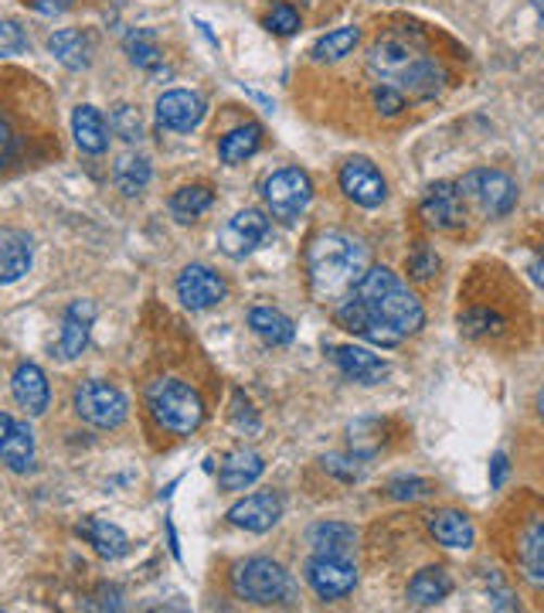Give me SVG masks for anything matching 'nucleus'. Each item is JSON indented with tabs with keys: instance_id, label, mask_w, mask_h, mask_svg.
<instances>
[{
	"instance_id": "ea45409f",
	"label": "nucleus",
	"mask_w": 544,
	"mask_h": 613,
	"mask_svg": "<svg viewBox=\"0 0 544 613\" xmlns=\"http://www.w3.org/2000/svg\"><path fill=\"white\" fill-rule=\"evenodd\" d=\"M375 107H378L384 116H398V113L405 110V92H398V89H392V86H381V89L375 92Z\"/></svg>"
},
{
	"instance_id": "412c9836",
	"label": "nucleus",
	"mask_w": 544,
	"mask_h": 613,
	"mask_svg": "<svg viewBox=\"0 0 544 613\" xmlns=\"http://www.w3.org/2000/svg\"><path fill=\"white\" fill-rule=\"evenodd\" d=\"M337 365L341 372L354 381H365V386H378L381 378H388V362L378 358L368 348H357V345H344L337 348Z\"/></svg>"
},
{
	"instance_id": "f3484780",
	"label": "nucleus",
	"mask_w": 544,
	"mask_h": 613,
	"mask_svg": "<svg viewBox=\"0 0 544 613\" xmlns=\"http://www.w3.org/2000/svg\"><path fill=\"white\" fill-rule=\"evenodd\" d=\"M92 321H96V306H92V300H75V303L68 306V311H65V321H62L59 358L72 362V358H79V354L86 351Z\"/></svg>"
},
{
	"instance_id": "a878e982",
	"label": "nucleus",
	"mask_w": 544,
	"mask_h": 613,
	"mask_svg": "<svg viewBox=\"0 0 544 613\" xmlns=\"http://www.w3.org/2000/svg\"><path fill=\"white\" fill-rule=\"evenodd\" d=\"M72 137L83 153H102L110 147V126L96 107H79L72 113Z\"/></svg>"
},
{
	"instance_id": "c85d7f7f",
	"label": "nucleus",
	"mask_w": 544,
	"mask_h": 613,
	"mask_svg": "<svg viewBox=\"0 0 544 613\" xmlns=\"http://www.w3.org/2000/svg\"><path fill=\"white\" fill-rule=\"evenodd\" d=\"M258 147H263V126H258V123H245V126H236V130L222 137L218 158L225 164H245Z\"/></svg>"
},
{
	"instance_id": "20e7f679",
	"label": "nucleus",
	"mask_w": 544,
	"mask_h": 613,
	"mask_svg": "<svg viewBox=\"0 0 544 613\" xmlns=\"http://www.w3.org/2000/svg\"><path fill=\"white\" fill-rule=\"evenodd\" d=\"M150 413L164 429L177 433V437H191V433L204 423V402L201 396L188 386V381L180 378H161L153 381L150 392Z\"/></svg>"
},
{
	"instance_id": "9d476101",
	"label": "nucleus",
	"mask_w": 544,
	"mask_h": 613,
	"mask_svg": "<svg viewBox=\"0 0 544 613\" xmlns=\"http://www.w3.org/2000/svg\"><path fill=\"white\" fill-rule=\"evenodd\" d=\"M341 191L360 204V209H378V204L388 198V185L381 171L368 161V158H351L341 167Z\"/></svg>"
},
{
	"instance_id": "e433bc0d",
	"label": "nucleus",
	"mask_w": 544,
	"mask_h": 613,
	"mask_svg": "<svg viewBox=\"0 0 544 613\" xmlns=\"http://www.w3.org/2000/svg\"><path fill=\"white\" fill-rule=\"evenodd\" d=\"M388 495L395 501H419L432 495V484L422 477H395V480H388Z\"/></svg>"
},
{
	"instance_id": "2eb2a0df",
	"label": "nucleus",
	"mask_w": 544,
	"mask_h": 613,
	"mask_svg": "<svg viewBox=\"0 0 544 613\" xmlns=\"http://www.w3.org/2000/svg\"><path fill=\"white\" fill-rule=\"evenodd\" d=\"M282 518V498L273 491H258L242 498L239 504H231L228 522L245 531H269Z\"/></svg>"
},
{
	"instance_id": "37998d69",
	"label": "nucleus",
	"mask_w": 544,
	"mask_h": 613,
	"mask_svg": "<svg viewBox=\"0 0 544 613\" xmlns=\"http://www.w3.org/2000/svg\"><path fill=\"white\" fill-rule=\"evenodd\" d=\"M14 158V130H11V123L0 116V171H4Z\"/></svg>"
},
{
	"instance_id": "aec40b11",
	"label": "nucleus",
	"mask_w": 544,
	"mask_h": 613,
	"mask_svg": "<svg viewBox=\"0 0 544 613\" xmlns=\"http://www.w3.org/2000/svg\"><path fill=\"white\" fill-rule=\"evenodd\" d=\"M266 464L263 456L255 450H231L225 460H222V471H218V484L225 491H245L252 484L263 477Z\"/></svg>"
},
{
	"instance_id": "6ab92c4d",
	"label": "nucleus",
	"mask_w": 544,
	"mask_h": 613,
	"mask_svg": "<svg viewBox=\"0 0 544 613\" xmlns=\"http://www.w3.org/2000/svg\"><path fill=\"white\" fill-rule=\"evenodd\" d=\"M11 392L17 399V405L24 409L28 416H41L48 409V378L38 365L24 362L17 365L14 378H11Z\"/></svg>"
},
{
	"instance_id": "a19ab883",
	"label": "nucleus",
	"mask_w": 544,
	"mask_h": 613,
	"mask_svg": "<svg viewBox=\"0 0 544 613\" xmlns=\"http://www.w3.org/2000/svg\"><path fill=\"white\" fill-rule=\"evenodd\" d=\"M459 324H463L466 335H490V330H501V317H490V314H483V311L466 314Z\"/></svg>"
},
{
	"instance_id": "4c0bfd02",
	"label": "nucleus",
	"mask_w": 544,
	"mask_h": 613,
	"mask_svg": "<svg viewBox=\"0 0 544 613\" xmlns=\"http://www.w3.org/2000/svg\"><path fill=\"white\" fill-rule=\"evenodd\" d=\"M28 51V35H24L21 24L14 21H0V59H11Z\"/></svg>"
},
{
	"instance_id": "c9c22d12",
	"label": "nucleus",
	"mask_w": 544,
	"mask_h": 613,
	"mask_svg": "<svg viewBox=\"0 0 544 613\" xmlns=\"http://www.w3.org/2000/svg\"><path fill=\"white\" fill-rule=\"evenodd\" d=\"M266 28L273 35H282V38H290L300 32V14L293 4H287V0H279V4H273V11L266 14Z\"/></svg>"
},
{
	"instance_id": "72a5a7b5",
	"label": "nucleus",
	"mask_w": 544,
	"mask_h": 613,
	"mask_svg": "<svg viewBox=\"0 0 544 613\" xmlns=\"http://www.w3.org/2000/svg\"><path fill=\"white\" fill-rule=\"evenodd\" d=\"M126 51H129V62L147 68V72H157L161 62H164L161 48H157V41H153L150 32H134V35H129L126 38Z\"/></svg>"
},
{
	"instance_id": "4468645a",
	"label": "nucleus",
	"mask_w": 544,
	"mask_h": 613,
	"mask_svg": "<svg viewBox=\"0 0 544 613\" xmlns=\"http://www.w3.org/2000/svg\"><path fill=\"white\" fill-rule=\"evenodd\" d=\"M422 218L426 225L439 228V233H453L463 225V191L459 185L439 182L422 198Z\"/></svg>"
},
{
	"instance_id": "a18cd8bd",
	"label": "nucleus",
	"mask_w": 544,
	"mask_h": 613,
	"mask_svg": "<svg viewBox=\"0 0 544 613\" xmlns=\"http://www.w3.org/2000/svg\"><path fill=\"white\" fill-rule=\"evenodd\" d=\"M504 477H507V456L497 453V456H494V464H490V488H501Z\"/></svg>"
},
{
	"instance_id": "7c9ffc66",
	"label": "nucleus",
	"mask_w": 544,
	"mask_h": 613,
	"mask_svg": "<svg viewBox=\"0 0 544 613\" xmlns=\"http://www.w3.org/2000/svg\"><path fill=\"white\" fill-rule=\"evenodd\" d=\"M113 182H116V188L126 198L140 195L147 188V182H150V161L140 158V153H123V158L116 161V167H113Z\"/></svg>"
},
{
	"instance_id": "c03bdc74",
	"label": "nucleus",
	"mask_w": 544,
	"mask_h": 613,
	"mask_svg": "<svg viewBox=\"0 0 544 613\" xmlns=\"http://www.w3.org/2000/svg\"><path fill=\"white\" fill-rule=\"evenodd\" d=\"M24 4H28L31 11H38V14H45V17H55V14H65L75 0H24Z\"/></svg>"
},
{
	"instance_id": "a211bd4d",
	"label": "nucleus",
	"mask_w": 544,
	"mask_h": 613,
	"mask_svg": "<svg viewBox=\"0 0 544 613\" xmlns=\"http://www.w3.org/2000/svg\"><path fill=\"white\" fill-rule=\"evenodd\" d=\"M31 236L17 233V228H0V284H17L31 270Z\"/></svg>"
},
{
	"instance_id": "49530a36",
	"label": "nucleus",
	"mask_w": 544,
	"mask_h": 613,
	"mask_svg": "<svg viewBox=\"0 0 544 613\" xmlns=\"http://www.w3.org/2000/svg\"><path fill=\"white\" fill-rule=\"evenodd\" d=\"M534 279L544 287V249H541V255H537V263H534Z\"/></svg>"
},
{
	"instance_id": "ddd939ff",
	"label": "nucleus",
	"mask_w": 544,
	"mask_h": 613,
	"mask_svg": "<svg viewBox=\"0 0 544 613\" xmlns=\"http://www.w3.org/2000/svg\"><path fill=\"white\" fill-rule=\"evenodd\" d=\"M204 120V99L188 89H170L157 99V123L174 134H191Z\"/></svg>"
},
{
	"instance_id": "2f4dec72",
	"label": "nucleus",
	"mask_w": 544,
	"mask_h": 613,
	"mask_svg": "<svg viewBox=\"0 0 544 613\" xmlns=\"http://www.w3.org/2000/svg\"><path fill=\"white\" fill-rule=\"evenodd\" d=\"M212 201H215L212 188H204V185H188V188L174 191V198H170V215H174L177 222H194L201 212H208V209H212Z\"/></svg>"
},
{
	"instance_id": "f8f14e48",
	"label": "nucleus",
	"mask_w": 544,
	"mask_h": 613,
	"mask_svg": "<svg viewBox=\"0 0 544 613\" xmlns=\"http://www.w3.org/2000/svg\"><path fill=\"white\" fill-rule=\"evenodd\" d=\"M225 293H228L225 279L208 266H188L177 276V297L188 311H208V306L225 300Z\"/></svg>"
},
{
	"instance_id": "0eeeda50",
	"label": "nucleus",
	"mask_w": 544,
	"mask_h": 613,
	"mask_svg": "<svg viewBox=\"0 0 544 613\" xmlns=\"http://www.w3.org/2000/svg\"><path fill=\"white\" fill-rule=\"evenodd\" d=\"M75 413H79L89 426L116 429L129 416V402L116 386H110V381L92 378V381H83V386L75 389Z\"/></svg>"
},
{
	"instance_id": "f03ea898",
	"label": "nucleus",
	"mask_w": 544,
	"mask_h": 613,
	"mask_svg": "<svg viewBox=\"0 0 544 613\" xmlns=\"http://www.w3.org/2000/svg\"><path fill=\"white\" fill-rule=\"evenodd\" d=\"M368 68L381 79V86H392L398 92L429 99L443 89L446 68L439 65L426 45L408 32H388L368 51Z\"/></svg>"
},
{
	"instance_id": "58836bf2",
	"label": "nucleus",
	"mask_w": 544,
	"mask_h": 613,
	"mask_svg": "<svg viewBox=\"0 0 544 613\" xmlns=\"http://www.w3.org/2000/svg\"><path fill=\"white\" fill-rule=\"evenodd\" d=\"M408 270H412V276H416V279H432L435 270H439V255L432 249H426V246H416V249H412V255H408Z\"/></svg>"
},
{
	"instance_id": "6e6552de",
	"label": "nucleus",
	"mask_w": 544,
	"mask_h": 613,
	"mask_svg": "<svg viewBox=\"0 0 544 613\" xmlns=\"http://www.w3.org/2000/svg\"><path fill=\"white\" fill-rule=\"evenodd\" d=\"M459 191L463 198H473L490 218H504L517 201V185L504 171H470L459 182Z\"/></svg>"
},
{
	"instance_id": "bb28decb",
	"label": "nucleus",
	"mask_w": 544,
	"mask_h": 613,
	"mask_svg": "<svg viewBox=\"0 0 544 613\" xmlns=\"http://www.w3.org/2000/svg\"><path fill=\"white\" fill-rule=\"evenodd\" d=\"M450 593H453V579L443 566H426L408 583V600L416 606H435V603H443Z\"/></svg>"
},
{
	"instance_id": "f704fd0d",
	"label": "nucleus",
	"mask_w": 544,
	"mask_h": 613,
	"mask_svg": "<svg viewBox=\"0 0 544 613\" xmlns=\"http://www.w3.org/2000/svg\"><path fill=\"white\" fill-rule=\"evenodd\" d=\"M110 126L116 130V137H123L126 143H137L143 137V120H140V113L134 107H129V102H119V107H113Z\"/></svg>"
},
{
	"instance_id": "dca6fc26",
	"label": "nucleus",
	"mask_w": 544,
	"mask_h": 613,
	"mask_svg": "<svg viewBox=\"0 0 544 613\" xmlns=\"http://www.w3.org/2000/svg\"><path fill=\"white\" fill-rule=\"evenodd\" d=\"M0 460L17 474L31 471L35 464V433L28 423H17L8 413H0Z\"/></svg>"
},
{
	"instance_id": "9b49d317",
	"label": "nucleus",
	"mask_w": 544,
	"mask_h": 613,
	"mask_svg": "<svg viewBox=\"0 0 544 613\" xmlns=\"http://www.w3.org/2000/svg\"><path fill=\"white\" fill-rule=\"evenodd\" d=\"M266 236H269V218L255 209H245L236 218H228V225L218 236V246H222L225 255H231V260H242V255H249L252 249L263 246Z\"/></svg>"
},
{
	"instance_id": "c756f323",
	"label": "nucleus",
	"mask_w": 544,
	"mask_h": 613,
	"mask_svg": "<svg viewBox=\"0 0 544 613\" xmlns=\"http://www.w3.org/2000/svg\"><path fill=\"white\" fill-rule=\"evenodd\" d=\"M521 570L534 586H544V522H531L521 535Z\"/></svg>"
},
{
	"instance_id": "7ed1b4c3",
	"label": "nucleus",
	"mask_w": 544,
	"mask_h": 613,
	"mask_svg": "<svg viewBox=\"0 0 544 613\" xmlns=\"http://www.w3.org/2000/svg\"><path fill=\"white\" fill-rule=\"evenodd\" d=\"M306 270H309V290H314L317 300L324 303L344 300L368 270V249L344 233H327L309 242Z\"/></svg>"
},
{
	"instance_id": "1a4fd4ad",
	"label": "nucleus",
	"mask_w": 544,
	"mask_h": 613,
	"mask_svg": "<svg viewBox=\"0 0 544 613\" xmlns=\"http://www.w3.org/2000/svg\"><path fill=\"white\" fill-rule=\"evenodd\" d=\"M306 583L314 586L320 600H344L357 586V570L351 559L314 555L306 562Z\"/></svg>"
},
{
	"instance_id": "4be33fe9",
	"label": "nucleus",
	"mask_w": 544,
	"mask_h": 613,
	"mask_svg": "<svg viewBox=\"0 0 544 613\" xmlns=\"http://www.w3.org/2000/svg\"><path fill=\"white\" fill-rule=\"evenodd\" d=\"M309 546H314V555L351 559L357 546V531L344 522H317L309 528Z\"/></svg>"
},
{
	"instance_id": "f257e3e1",
	"label": "nucleus",
	"mask_w": 544,
	"mask_h": 613,
	"mask_svg": "<svg viewBox=\"0 0 544 613\" xmlns=\"http://www.w3.org/2000/svg\"><path fill=\"white\" fill-rule=\"evenodd\" d=\"M422 321L426 311L416 300V293L384 266L365 270L357 287L337 306V324L378 348L402 345L408 335H416Z\"/></svg>"
},
{
	"instance_id": "393cba45",
	"label": "nucleus",
	"mask_w": 544,
	"mask_h": 613,
	"mask_svg": "<svg viewBox=\"0 0 544 613\" xmlns=\"http://www.w3.org/2000/svg\"><path fill=\"white\" fill-rule=\"evenodd\" d=\"M429 531L435 535V542L446 549H470L477 539L473 522L466 518L463 511H435V515H429Z\"/></svg>"
},
{
	"instance_id": "5701e85b",
	"label": "nucleus",
	"mask_w": 544,
	"mask_h": 613,
	"mask_svg": "<svg viewBox=\"0 0 544 613\" xmlns=\"http://www.w3.org/2000/svg\"><path fill=\"white\" fill-rule=\"evenodd\" d=\"M48 51L55 55L65 68L79 72L92 65V38L86 32H75V28H62L48 38Z\"/></svg>"
},
{
	"instance_id": "39448f33",
	"label": "nucleus",
	"mask_w": 544,
	"mask_h": 613,
	"mask_svg": "<svg viewBox=\"0 0 544 613\" xmlns=\"http://www.w3.org/2000/svg\"><path fill=\"white\" fill-rule=\"evenodd\" d=\"M231 586H236L239 600L269 606V603H282L293 597V583L290 573L273 559H245L231 573Z\"/></svg>"
},
{
	"instance_id": "423d86ee",
	"label": "nucleus",
	"mask_w": 544,
	"mask_h": 613,
	"mask_svg": "<svg viewBox=\"0 0 544 613\" xmlns=\"http://www.w3.org/2000/svg\"><path fill=\"white\" fill-rule=\"evenodd\" d=\"M263 195H266L273 218L296 222L306 212V204L314 201V182H309V174L300 167H282L266 177Z\"/></svg>"
},
{
	"instance_id": "cd10ccee",
	"label": "nucleus",
	"mask_w": 544,
	"mask_h": 613,
	"mask_svg": "<svg viewBox=\"0 0 544 613\" xmlns=\"http://www.w3.org/2000/svg\"><path fill=\"white\" fill-rule=\"evenodd\" d=\"M249 327L255 330L258 338H263L269 348H282V345H290L293 335H296V327L293 321L276 311V306H255V311L249 314Z\"/></svg>"
},
{
	"instance_id": "473e14b6",
	"label": "nucleus",
	"mask_w": 544,
	"mask_h": 613,
	"mask_svg": "<svg viewBox=\"0 0 544 613\" xmlns=\"http://www.w3.org/2000/svg\"><path fill=\"white\" fill-rule=\"evenodd\" d=\"M360 41V32L357 28H337V32H327L317 45H314V59L317 62H341L344 55H351V51L357 48Z\"/></svg>"
},
{
	"instance_id": "79ce46f5",
	"label": "nucleus",
	"mask_w": 544,
	"mask_h": 613,
	"mask_svg": "<svg viewBox=\"0 0 544 613\" xmlns=\"http://www.w3.org/2000/svg\"><path fill=\"white\" fill-rule=\"evenodd\" d=\"M324 471L337 474L341 480H357L360 477L357 460H351V456H324Z\"/></svg>"
},
{
	"instance_id": "de8ad7c7",
	"label": "nucleus",
	"mask_w": 544,
	"mask_h": 613,
	"mask_svg": "<svg viewBox=\"0 0 544 613\" xmlns=\"http://www.w3.org/2000/svg\"><path fill=\"white\" fill-rule=\"evenodd\" d=\"M537 413H541V420H544V389H541V396H537Z\"/></svg>"
},
{
	"instance_id": "b1692460",
	"label": "nucleus",
	"mask_w": 544,
	"mask_h": 613,
	"mask_svg": "<svg viewBox=\"0 0 544 613\" xmlns=\"http://www.w3.org/2000/svg\"><path fill=\"white\" fill-rule=\"evenodd\" d=\"M75 531H79L83 539H86L102 559H119V555H126V549H129L126 531H123L119 525L106 522V518H83Z\"/></svg>"
}]
</instances>
